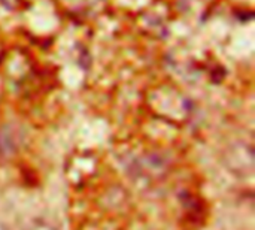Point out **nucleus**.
<instances>
[{
    "label": "nucleus",
    "mask_w": 255,
    "mask_h": 230,
    "mask_svg": "<svg viewBox=\"0 0 255 230\" xmlns=\"http://www.w3.org/2000/svg\"><path fill=\"white\" fill-rule=\"evenodd\" d=\"M0 230H7V228H6L4 225H1V223H0Z\"/></svg>",
    "instance_id": "3"
},
{
    "label": "nucleus",
    "mask_w": 255,
    "mask_h": 230,
    "mask_svg": "<svg viewBox=\"0 0 255 230\" xmlns=\"http://www.w3.org/2000/svg\"><path fill=\"white\" fill-rule=\"evenodd\" d=\"M27 230H58L54 225L48 223V222H43V220H37V222H33L28 229Z\"/></svg>",
    "instance_id": "2"
},
{
    "label": "nucleus",
    "mask_w": 255,
    "mask_h": 230,
    "mask_svg": "<svg viewBox=\"0 0 255 230\" xmlns=\"http://www.w3.org/2000/svg\"><path fill=\"white\" fill-rule=\"evenodd\" d=\"M254 150L251 145L239 142L232 145L224 154V163L235 175L251 177L254 172Z\"/></svg>",
    "instance_id": "1"
}]
</instances>
